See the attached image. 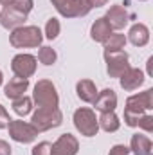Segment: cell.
Returning <instances> with one entry per match:
<instances>
[{"label": "cell", "instance_id": "29", "mask_svg": "<svg viewBox=\"0 0 153 155\" xmlns=\"http://www.w3.org/2000/svg\"><path fill=\"white\" fill-rule=\"evenodd\" d=\"M9 121H11V117H9V114H7V110L0 105V130H2V128H7Z\"/></svg>", "mask_w": 153, "mask_h": 155}, {"label": "cell", "instance_id": "21", "mask_svg": "<svg viewBox=\"0 0 153 155\" xmlns=\"http://www.w3.org/2000/svg\"><path fill=\"white\" fill-rule=\"evenodd\" d=\"M126 36L122 33H112L108 38L103 41V47H105V52H114V51H124V45H126Z\"/></svg>", "mask_w": 153, "mask_h": 155}, {"label": "cell", "instance_id": "35", "mask_svg": "<svg viewBox=\"0 0 153 155\" xmlns=\"http://www.w3.org/2000/svg\"><path fill=\"white\" fill-rule=\"evenodd\" d=\"M139 2H146V0H139Z\"/></svg>", "mask_w": 153, "mask_h": 155}, {"label": "cell", "instance_id": "31", "mask_svg": "<svg viewBox=\"0 0 153 155\" xmlns=\"http://www.w3.org/2000/svg\"><path fill=\"white\" fill-rule=\"evenodd\" d=\"M90 4V7H103L108 4V0H86Z\"/></svg>", "mask_w": 153, "mask_h": 155}, {"label": "cell", "instance_id": "26", "mask_svg": "<svg viewBox=\"0 0 153 155\" xmlns=\"http://www.w3.org/2000/svg\"><path fill=\"white\" fill-rule=\"evenodd\" d=\"M50 148H52L50 143L41 141V143H38V144L31 150V155H50Z\"/></svg>", "mask_w": 153, "mask_h": 155}, {"label": "cell", "instance_id": "4", "mask_svg": "<svg viewBox=\"0 0 153 155\" xmlns=\"http://www.w3.org/2000/svg\"><path fill=\"white\" fill-rule=\"evenodd\" d=\"M74 126L76 130L85 135V137H94L97 135L99 132V124H97V117L96 112L92 108H86V107H81L74 112Z\"/></svg>", "mask_w": 153, "mask_h": 155}, {"label": "cell", "instance_id": "16", "mask_svg": "<svg viewBox=\"0 0 153 155\" xmlns=\"http://www.w3.org/2000/svg\"><path fill=\"white\" fill-rule=\"evenodd\" d=\"M135 47H144L150 41V29L144 24H133L128 31V38Z\"/></svg>", "mask_w": 153, "mask_h": 155}, {"label": "cell", "instance_id": "3", "mask_svg": "<svg viewBox=\"0 0 153 155\" xmlns=\"http://www.w3.org/2000/svg\"><path fill=\"white\" fill-rule=\"evenodd\" d=\"M63 123V114L60 108H36L31 117V124L40 132H47Z\"/></svg>", "mask_w": 153, "mask_h": 155}, {"label": "cell", "instance_id": "6", "mask_svg": "<svg viewBox=\"0 0 153 155\" xmlns=\"http://www.w3.org/2000/svg\"><path fill=\"white\" fill-rule=\"evenodd\" d=\"M7 130H9V137L22 144H29L38 137V130L31 123L20 121V119H11L7 124Z\"/></svg>", "mask_w": 153, "mask_h": 155}, {"label": "cell", "instance_id": "1", "mask_svg": "<svg viewBox=\"0 0 153 155\" xmlns=\"http://www.w3.org/2000/svg\"><path fill=\"white\" fill-rule=\"evenodd\" d=\"M43 41V35L36 25H22L16 27L9 35V43L15 49H27V47H40Z\"/></svg>", "mask_w": 153, "mask_h": 155}, {"label": "cell", "instance_id": "23", "mask_svg": "<svg viewBox=\"0 0 153 155\" xmlns=\"http://www.w3.org/2000/svg\"><path fill=\"white\" fill-rule=\"evenodd\" d=\"M56 58H58V54H56V51H54L52 47H47V45L40 47V51H38L40 63H43V65H52V63L56 61Z\"/></svg>", "mask_w": 153, "mask_h": 155}, {"label": "cell", "instance_id": "15", "mask_svg": "<svg viewBox=\"0 0 153 155\" xmlns=\"http://www.w3.org/2000/svg\"><path fill=\"white\" fill-rule=\"evenodd\" d=\"M27 88H29V79L15 76V78H11L9 83L4 87V94H5L7 99H16L20 96H25Z\"/></svg>", "mask_w": 153, "mask_h": 155}, {"label": "cell", "instance_id": "32", "mask_svg": "<svg viewBox=\"0 0 153 155\" xmlns=\"http://www.w3.org/2000/svg\"><path fill=\"white\" fill-rule=\"evenodd\" d=\"M151 63H153V56L151 58H148V63H146V67H148V74L153 76V69H151Z\"/></svg>", "mask_w": 153, "mask_h": 155}, {"label": "cell", "instance_id": "9", "mask_svg": "<svg viewBox=\"0 0 153 155\" xmlns=\"http://www.w3.org/2000/svg\"><path fill=\"white\" fill-rule=\"evenodd\" d=\"M151 94H153V88H146L144 92H139V94L130 96V97L126 99L124 110L137 112V114H146V110H151L153 108Z\"/></svg>", "mask_w": 153, "mask_h": 155}, {"label": "cell", "instance_id": "12", "mask_svg": "<svg viewBox=\"0 0 153 155\" xmlns=\"http://www.w3.org/2000/svg\"><path fill=\"white\" fill-rule=\"evenodd\" d=\"M105 18H106V22L110 24V27H112V29L121 31V29H124V27H126V24L130 22L132 15H130L122 5H112V7L106 11Z\"/></svg>", "mask_w": 153, "mask_h": 155}, {"label": "cell", "instance_id": "25", "mask_svg": "<svg viewBox=\"0 0 153 155\" xmlns=\"http://www.w3.org/2000/svg\"><path fill=\"white\" fill-rule=\"evenodd\" d=\"M11 7L20 11V13H24V15H29L33 11V7H34V2L33 0H13Z\"/></svg>", "mask_w": 153, "mask_h": 155}, {"label": "cell", "instance_id": "30", "mask_svg": "<svg viewBox=\"0 0 153 155\" xmlns=\"http://www.w3.org/2000/svg\"><path fill=\"white\" fill-rule=\"evenodd\" d=\"M11 153H13V148L9 146V143L0 139V155H11Z\"/></svg>", "mask_w": 153, "mask_h": 155}, {"label": "cell", "instance_id": "11", "mask_svg": "<svg viewBox=\"0 0 153 155\" xmlns=\"http://www.w3.org/2000/svg\"><path fill=\"white\" fill-rule=\"evenodd\" d=\"M25 20H27V15L13 9L11 5L4 7L2 13H0V25L5 27V29H11V31H15L16 27H22Z\"/></svg>", "mask_w": 153, "mask_h": 155}, {"label": "cell", "instance_id": "28", "mask_svg": "<svg viewBox=\"0 0 153 155\" xmlns=\"http://www.w3.org/2000/svg\"><path fill=\"white\" fill-rule=\"evenodd\" d=\"M128 153H130V148L124 146V144H114L108 152V155H128Z\"/></svg>", "mask_w": 153, "mask_h": 155}, {"label": "cell", "instance_id": "22", "mask_svg": "<svg viewBox=\"0 0 153 155\" xmlns=\"http://www.w3.org/2000/svg\"><path fill=\"white\" fill-rule=\"evenodd\" d=\"M13 110H15V114H18L20 117H25L27 114H31V110H33V99L29 96H20V97L13 99Z\"/></svg>", "mask_w": 153, "mask_h": 155}, {"label": "cell", "instance_id": "13", "mask_svg": "<svg viewBox=\"0 0 153 155\" xmlns=\"http://www.w3.org/2000/svg\"><path fill=\"white\" fill-rule=\"evenodd\" d=\"M94 107L96 110H99L101 114L103 112H114L115 107H117V94L112 88H105L101 92H97L96 99H94Z\"/></svg>", "mask_w": 153, "mask_h": 155}, {"label": "cell", "instance_id": "14", "mask_svg": "<svg viewBox=\"0 0 153 155\" xmlns=\"http://www.w3.org/2000/svg\"><path fill=\"white\" fill-rule=\"evenodd\" d=\"M144 79H146V78H144V72H142L141 69H135V67H130L122 76L119 78L121 87H122L124 90H128V92L139 88V87L144 83Z\"/></svg>", "mask_w": 153, "mask_h": 155}, {"label": "cell", "instance_id": "33", "mask_svg": "<svg viewBox=\"0 0 153 155\" xmlns=\"http://www.w3.org/2000/svg\"><path fill=\"white\" fill-rule=\"evenodd\" d=\"M0 4L7 7V5H11V4H13V0H0Z\"/></svg>", "mask_w": 153, "mask_h": 155}, {"label": "cell", "instance_id": "8", "mask_svg": "<svg viewBox=\"0 0 153 155\" xmlns=\"http://www.w3.org/2000/svg\"><path fill=\"white\" fill-rule=\"evenodd\" d=\"M11 71L18 78H29L36 72V58L33 54H16L11 60Z\"/></svg>", "mask_w": 153, "mask_h": 155}, {"label": "cell", "instance_id": "34", "mask_svg": "<svg viewBox=\"0 0 153 155\" xmlns=\"http://www.w3.org/2000/svg\"><path fill=\"white\" fill-rule=\"evenodd\" d=\"M2 81H4V74H2V71H0V85H2Z\"/></svg>", "mask_w": 153, "mask_h": 155}, {"label": "cell", "instance_id": "7", "mask_svg": "<svg viewBox=\"0 0 153 155\" xmlns=\"http://www.w3.org/2000/svg\"><path fill=\"white\" fill-rule=\"evenodd\" d=\"M105 61H106V72L110 78H121L130 69V58L128 52L124 51L105 52Z\"/></svg>", "mask_w": 153, "mask_h": 155}, {"label": "cell", "instance_id": "5", "mask_svg": "<svg viewBox=\"0 0 153 155\" xmlns=\"http://www.w3.org/2000/svg\"><path fill=\"white\" fill-rule=\"evenodd\" d=\"M56 11L65 18H79L90 13V4L86 0H50Z\"/></svg>", "mask_w": 153, "mask_h": 155}, {"label": "cell", "instance_id": "27", "mask_svg": "<svg viewBox=\"0 0 153 155\" xmlns=\"http://www.w3.org/2000/svg\"><path fill=\"white\" fill-rule=\"evenodd\" d=\"M139 128H142L144 132H153V116L151 114H144V116L141 117V121H139V124H137Z\"/></svg>", "mask_w": 153, "mask_h": 155}, {"label": "cell", "instance_id": "10", "mask_svg": "<svg viewBox=\"0 0 153 155\" xmlns=\"http://www.w3.org/2000/svg\"><path fill=\"white\" fill-rule=\"evenodd\" d=\"M79 143L72 134H61L50 148V155H76Z\"/></svg>", "mask_w": 153, "mask_h": 155}, {"label": "cell", "instance_id": "24", "mask_svg": "<svg viewBox=\"0 0 153 155\" xmlns=\"http://www.w3.org/2000/svg\"><path fill=\"white\" fill-rule=\"evenodd\" d=\"M61 31V25H60V20L58 18H49L47 20V25H45V38L47 40H56L58 35Z\"/></svg>", "mask_w": 153, "mask_h": 155}, {"label": "cell", "instance_id": "2", "mask_svg": "<svg viewBox=\"0 0 153 155\" xmlns=\"http://www.w3.org/2000/svg\"><path fill=\"white\" fill-rule=\"evenodd\" d=\"M33 101L36 103L38 108H58L60 96H58L56 85L52 81H49V79H40L34 85Z\"/></svg>", "mask_w": 153, "mask_h": 155}, {"label": "cell", "instance_id": "18", "mask_svg": "<svg viewBox=\"0 0 153 155\" xmlns=\"http://www.w3.org/2000/svg\"><path fill=\"white\" fill-rule=\"evenodd\" d=\"M110 35H112V27H110V24L106 22V18H105V16L97 18V20L92 24V27H90V36H92L94 41L103 43V41L108 38Z\"/></svg>", "mask_w": 153, "mask_h": 155}, {"label": "cell", "instance_id": "17", "mask_svg": "<svg viewBox=\"0 0 153 155\" xmlns=\"http://www.w3.org/2000/svg\"><path fill=\"white\" fill-rule=\"evenodd\" d=\"M151 141L148 135H142V134H133L132 135V141H130V152H133L135 155H151Z\"/></svg>", "mask_w": 153, "mask_h": 155}, {"label": "cell", "instance_id": "19", "mask_svg": "<svg viewBox=\"0 0 153 155\" xmlns=\"http://www.w3.org/2000/svg\"><path fill=\"white\" fill-rule=\"evenodd\" d=\"M76 94L81 101H85V103H94V99H96V96H97L96 83L90 81V79H81V81H77Z\"/></svg>", "mask_w": 153, "mask_h": 155}, {"label": "cell", "instance_id": "20", "mask_svg": "<svg viewBox=\"0 0 153 155\" xmlns=\"http://www.w3.org/2000/svg\"><path fill=\"white\" fill-rule=\"evenodd\" d=\"M97 124H99L101 130H105L108 134L117 132L121 128V121H119V117L115 116V112H103L101 117L97 119Z\"/></svg>", "mask_w": 153, "mask_h": 155}]
</instances>
